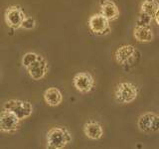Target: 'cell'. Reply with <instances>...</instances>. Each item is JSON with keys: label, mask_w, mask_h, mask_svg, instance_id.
Wrapping results in <instances>:
<instances>
[{"label": "cell", "mask_w": 159, "mask_h": 149, "mask_svg": "<svg viewBox=\"0 0 159 149\" xmlns=\"http://www.w3.org/2000/svg\"><path fill=\"white\" fill-rule=\"evenodd\" d=\"M38 56H39V55L37 53H35V52H28L26 54H24V56L22 58L23 67L25 69H26L27 67H29L32 63H34L35 61H36Z\"/></svg>", "instance_id": "16"}, {"label": "cell", "mask_w": 159, "mask_h": 149, "mask_svg": "<svg viewBox=\"0 0 159 149\" xmlns=\"http://www.w3.org/2000/svg\"><path fill=\"white\" fill-rule=\"evenodd\" d=\"M101 13L109 21H114L119 17V8L112 0H102L101 4Z\"/></svg>", "instance_id": "12"}, {"label": "cell", "mask_w": 159, "mask_h": 149, "mask_svg": "<svg viewBox=\"0 0 159 149\" xmlns=\"http://www.w3.org/2000/svg\"><path fill=\"white\" fill-rule=\"evenodd\" d=\"M133 37L137 42L149 43L154 39L152 29L149 26H139L136 25L133 30Z\"/></svg>", "instance_id": "14"}, {"label": "cell", "mask_w": 159, "mask_h": 149, "mask_svg": "<svg viewBox=\"0 0 159 149\" xmlns=\"http://www.w3.org/2000/svg\"><path fill=\"white\" fill-rule=\"evenodd\" d=\"M138 88L134 84L123 82L119 83L114 88V97L120 104L131 103L137 98Z\"/></svg>", "instance_id": "2"}, {"label": "cell", "mask_w": 159, "mask_h": 149, "mask_svg": "<svg viewBox=\"0 0 159 149\" xmlns=\"http://www.w3.org/2000/svg\"><path fill=\"white\" fill-rule=\"evenodd\" d=\"M3 109L14 113L21 121L30 117L33 113L32 103L28 101H21V99H9L4 103Z\"/></svg>", "instance_id": "3"}, {"label": "cell", "mask_w": 159, "mask_h": 149, "mask_svg": "<svg viewBox=\"0 0 159 149\" xmlns=\"http://www.w3.org/2000/svg\"><path fill=\"white\" fill-rule=\"evenodd\" d=\"M21 120L11 111L3 109L0 112V132L11 133L19 129Z\"/></svg>", "instance_id": "7"}, {"label": "cell", "mask_w": 159, "mask_h": 149, "mask_svg": "<svg viewBox=\"0 0 159 149\" xmlns=\"http://www.w3.org/2000/svg\"><path fill=\"white\" fill-rule=\"evenodd\" d=\"M84 135L91 140H99L103 136V128L101 123L96 120H89L83 127Z\"/></svg>", "instance_id": "11"}, {"label": "cell", "mask_w": 159, "mask_h": 149, "mask_svg": "<svg viewBox=\"0 0 159 149\" xmlns=\"http://www.w3.org/2000/svg\"><path fill=\"white\" fill-rule=\"evenodd\" d=\"M26 70L29 77L32 79H34V81H40V79H44L48 73V62L44 57L39 55L36 61L32 63L29 67H27Z\"/></svg>", "instance_id": "10"}, {"label": "cell", "mask_w": 159, "mask_h": 149, "mask_svg": "<svg viewBox=\"0 0 159 149\" xmlns=\"http://www.w3.org/2000/svg\"><path fill=\"white\" fill-rule=\"evenodd\" d=\"M158 10L159 5L156 0H144L140 6V13H144L155 20L158 24Z\"/></svg>", "instance_id": "15"}, {"label": "cell", "mask_w": 159, "mask_h": 149, "mask_svg": "<svg viewBox=\"0 0 159 149\" xmlns=\"http://www.w3.org/2000/svg\"><path fill=\"white\" fill-rule=\"evenodd\" d=\"M152 20V17L148 16V15L144 13H140L136 21V25H139V26H149Z\"/></svg>", "instance_id": "18"}, {"label": "cell", "mask_w": 159, "mask_h": 149, "mask_svg": "<svg viewBox=\"0 0 159 149\" xmlns=\"http://www.w3.org/2000/svg\"><path fill=\"white\" fill-rule=\"evenodd\" d=\"M88 25L89 30L96 35H106L111 32V21L99 12L89 18Z\"/></svg>", "instance_id": "6"}, {"label": "cell", "mask_w": 159, "mask_h": 149, "mask_svg": "<svg viewBox=\"0 0 159 149\" xmlns=\"http://www.w3.org/2000/svg\"><path fill=\"white\" fill-rule=\"evenodd\" d=\"M73 84L78 92L87 93L93 91L94 87V79L89 72H79L73 78Z\"/></svg>", "instance_id": "8"}, {"label": "cell", "mask_w": 159, "mask_h": 149, "mask_svg": "<svg viewBox=\"0 0 159 149\" xmlns=\"http://www.w3.org/2000/svg\"><path fill=\"white\" fill-rule=\"evenodd\" d=\"M136 54V49L132 45H122L114 52V60L121 66H127L134 62Z\"/></svg>", "instance_id": "9"}, {"label": "cell", "mask_w": 159, "mask_h": 149, "mask_svg": "<svg viewBox=\"0 0 159 149\" xmlns=\"http://www.w3.org/2000/svg\"><path fill=\"white\" fill-rule=\"evenodd\" d=\"M36 27V20L31 16H26L24 18L23 22H22V26L21 28L25 30H32Z\"/></svg>", "instance_id": "17"}, {"label": "cell", "mask_w": 159, "mask_h": 149, "mask_svg": "<svg viewBox=\"0 0 159 149\" xmlns=\"http://www.w3.org/2000/svg\"><path fill=\"white\" fill-rule=\"evenodd\" d=\"M44 101L49 106H58L63 102V94L56 87L48 88L43 94Z\"/></svg>", "instance_id": "13"}, {"label": "cell", "mask_w": 159, "mask_h": 149, "mask_svg": "<svg viewBox=\"0 0 159 149\" xmlns=\"http://www.w3.org/2000/svg\"><path fill=\"white\" fill-rule=\"evenodd\" d=\"M72 134L66 127L54 126L46 135V147L49 149H63L72 142Z\"/></svg>", "instance_id": "1"}, {"label": "cell", "mask_w": 159, "mask_h": 149, "mask_svg": "<svg viewBox=\"0 0 159 149\" xmlns=\"http://www.w3.org/2000/svg\"><path fill=\"white\" fill-rule=\"evenodd\" d=\"M25 17H26V14L24 13L22 8L17 5H11L5 9L4 21L9 28L15 30L20 29Z\"/></svg>", "instance_id": "4"}, {"label": "cell", "mask_w": 159, "mask_h": 149, "mask_svg": "<svg viewBox=\"0 0 159 149\" xmlns=\"http://www.w3.org/2000/svg\"><path fill=\"white\" fill-rule=\"evenodd\" d=\"M139 130L145 133H155L159 129V116L155 112L147 111L137 119Z\"/></svg>", "instance_id": "5"}]
</instances>
